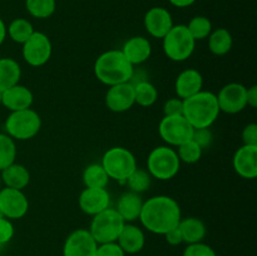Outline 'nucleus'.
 Returning <instances> with one entry per match:
<instances>
[{
    "label": "nucleus",
    "mask_w": 257,
    "mask_h": 256,
    "mask_svg": "<svg viewBox=\"0 0 257 256\" xmlns=\"http://www.w3.org/2000/svg\"><path fill=\"white\" fill-rule=\"evenodd\" d=\"M195 128L183 115H163L158 124V133L170 147H178L192 140Z\"/></svg>",
    "instance_id": "9"
},
{
    "label": "nucleus",
    "mask_w": 257,
    "mask_h": 256,
    "mask_svg": "<svg viewBox=\"0 0 257 256\" xmlns=\"http://www.w3.org/2000/svg\"><path fill=\"white\" fill-rule=\"evenodd\" d=\"M192 140L203 150V148L210 147L213 141V135L210 128H196L193 131Z\"/></svg>",
    "instance_id": "36"
},
{
    "label": "nucleus",
    "mask_w": 257,
    "mask_h": 256,
    "mask_svg": "<svg viewBox=\"0 0 257 256\" xmlns=\"http://www.w3.org/2000/svg\"><path fill=\"white\" fill-rule=\"evenodd\" d=\"M109 180L125 183L127 178L137 168V160L130 150L124 147H112L105 151L100 162Z\"/></svg>",
    "instance_id": "5"
},
{
    "label": "nucleus",
    "mask_w": 257,
    "mask_h": 256,
    "mask_svg": "<svg viewBox=\"0 0 257 256\" xmlns=\"http://www.w3.org/2000/svg\"><path fill=\"white\" fill-rule=\"evenodd\" d=\"M143 200L140 193L128 191V192H124L118 198L115 211L119 213V216L125 223H132L133 221L140 218Z\"/></svg>",
    "instance_id": "22"
},
{
    "label": "nucleus",
    "mask_w": 257,
    "mask_h": 256,
    "mask_svg": "<svg viewBox=\"0 0 257 256\" xmlns=\"http://www.w3.org/2000/svg\"><path fill=\"white\" fill-rule=\"evenodd\" d=\"M34 94L28 87L22 84L13 85L2 93V105H4L10 112L28 109L33 105Z\"/></svg>",
    "instance_id": "18"
},
{
    "label": "nucleus",
    "mask_w": 257,
    "mask_h": 256,
    "mask_svg": "<svg viewBox=\"0 0 257 256\" xmlns=\"http://www.w3.org/2000/svg\"><path fill=\"white\" fill-rule=\"evenodd\" d=\"M242 143L247 146H257V124L250 123L242 130Z\"/></svg>",
    "instance_id": "40"
},
{
    "label": "nucleus",
    "mask_w": 257,
    "mask_h": 256,
    "mask_svg": "<svg viewBox=\"0 0 257 256\" xmlns=\"http://www.w3.org/2000/svg\"><path fill=\"white\" fill-rule=\"evenodd\" d=\"M0 178H2V182H4L5 187L23 191L29 185L30 173L25 166L14 162L0 171Z\"/></svg>",
    "instance_id": "23"
},
{
    "label": "nucleus",
    "mask_w": 257,
    "mask_h": 256,
    "mask_svg": "<svg viewBox=\"0 0 257 256\" xmlns=\"http://www.w3.org/2000/svg\"><path fill=\"white\" fill-rule=\"evenodd\" d=\"M98 243L87 228H77L65 240L63 256H95Z\"/></svg>",
    "instance_id": "13"
},
{
    "label": "nucleus",
    "mask_w": 257,
    "mask_h": 256,
    "mask_svg": "<svg viewBox=\"0 0 257 256\" xmlns=\"http://www.w3.org/2000/svg\"><path fill=\"white\" fill-rule=\"evenodd\" d=\"M165 115H183V99L176 97L171 98L163 105Z\"/></svg>",
    "instance_id": "39"
},
{
    "label": "nucleus",
    "mask_w": 257,
    "mask_h": 256,
    "mask_svg": "<svg viewBox=\"0 0 257 256\" xmlns=\"http://www.w3.org/2000/svg\"><path fill=\"white\" fill-rule=\"evenodd\" d=\"M246 103L248 107L256 108L257 107V85H251L246 90Z\"/></svg>",
    "instance_id": "42"
},
{
    "label": "nucleus",
    "mask_w": 257,
    "mask_h": 256,
    "mask_svg": "<svg viewBox=\"0 0 257 256\" xmlns=\"http://www.w3.org/2000/svg\"><path fill=\"white\" fill-rule=\"evenodd\" d=\"M105 104L114 113L130 110L135 103V85L131 82L110 85L105 94Z\"/></svg>",
    "instance_id": "14"
},
{
    "label": "nucleus",
    "mask_w": 257,
    "mask_h": 256,
    "mask_svg": "<svg viewBox=\"0 0 257 256\" xmlns=\"http://www.w3.org/2000/svg\"><path fill=\"white\" fill-rule=\"evenodd\" d=\"M203 87V77L197 69L188 68V69L182 70L178 74L177 79L175 83L176 94L181 99L191 97L196 93L201 92Z\"/></svg>",
    "instance_id": "19"
},
{
    "label": "nucleus",
    "mask_w": 257,
    "mask_h": 256,
    "mask_svg": "<svg viewBox=\"0 0 257 256\" xmlns=\"http://www.w3.org/2000/svg\"><path fill=\"white\" fill-rule=\"evenodd\" d=\"M186 27H187L191 37L195 39V42L207 39L208 35L212 32V23L207 17H203V15L193 17Z\"/></svg>",
    "instance_id": "31"
},
{
    "label": "nucleus",
    "mask_w": 257,
    "mask_h": 256,
    "mask_svg": "<svg viewBox=\"0 0 257 256\" xmlns=\"http://www.w3.org/2000/svg\"><path fill=\"white\" fill-rule=\"evenodd\" d=\"M232 35L225 28H217L208 35V49L212 54L218 55V57L226 55L232 49Z\"/></svg>",
    "instance_id": "26"
},
{
    "label": "nucleus",
    "mask_w": 257,
    "mask_h": 256,
    "mask_svg": "<svg viewBox=\"0 0 257 256\" xmlns=\"http://www.w3.org/2000/svg\"><path fill=\"white\" fill-rule=\"evenodd\" d=\"M22 68L13 58H0V90L19 84Z\"/></svg>",
    "instance_id": "25"
},
{
    "label": "nucleus",
    "mask_w": 257,
    "mask_h": 256,
    "mask_svg": "<svg viewBox=\"0 0 257 256\" xmlns=\"http://www.w3.org/2000/svg\"><path fill=\"white\" fill-rule=\"evenodd\" d=\"M182 256H217V253L207 243L196 242L187 245Z\"/></svg>",
    "instance_id": "35"
},
{
    "label": "nucleus",
    "mask_w": 257,
    "mask_h": 256,
    "mask_svg": "<svg viewBox=\"0 0 257 256\" xmlns=\"http://www.w3.org/2000/svg\"><path fill=\"white\" fill-rule=\"evenodd\" d=\"M176 8H188L196 3V0H168Z\"/></svg>",
    "instance_id": "43"
},
{
    "label": "nucleus",
    "mask_w": 257,
    "mask_h": 256,
    "mask_svg": "<svg viewBox=\"0 0 257 256\" xmlns=\"http://www.w3.org/2000/svg\"><path fill=\"white\" fill-rule=\"evenodd\" d=\"M115 242L124 251V253H138L146 245L145 232L133 223H124Z\"/></svg>",
    "instance_id": "21"
},
{
    "label": "nucleus",
    "mask_w": 257,
    "mask_h": 256,
    "mask_svg": "<svg viewBox=\"0 0 257 256\" xmlns=\"http://www.w3.org/2000/svg\"><path fill=\"white\" fill-rule=\"evenodd\" d=\"M181 161L175 148L158 146L153 148L147 158V172L160 181L172 180L180 172Z\"/></svg>",
    "instance_id": "4"
},
{
    "label": "nucleus",
    "mask_w": 257,
    "mask_h": 256,
    "mask_svg": "<svg viewBox=\"0 0 257 256\" xmlns=\"http://www.w3.org/2000/svg\"><path fill=\"white\" fill-rule=\"evenodd\" d=\"M80 210L84 213L94 216L102 212L110 205V195L107 188H87L80 192L78 198Z\"/></svg>",
    "instance_id": "17"
},
{
    "label": "nucleus",
    "mask_w": 257,
    "mask_h": 256,
    "mask_svg": "<svg viewBox=\"0 0 257 256\" xmlns=\"http://www.w3.org/2000/svg\"><path fill=\"white\" fill-rule=\"evenodd\" d=\"M42 128L39 113L32 108L10 112L5 120V131L9 137L17 141H28L34 138Z\"/></svg>",
    "instance_id": "6"
},
{
    "label": "nucleus",
    "mask_w": 257,
    "mask_h": 256,
    "mask_svg": "<svg viewBox=\"0 0 257 256\" xmlns=\"http://www.w3.org/2000/svg\"><path fill=\"white\" fill-rule=\"evenodd\" d=\"M95 78L103 84L115 85L131 82L135 68L123 55L122 50L110 49L102 53L94 63Z\"/></svg>",
    "instance_id": "2"
},
{
    "label": "nucleus",
    "mask_w": 257,
    "mask_h": 256,
    "mask_svg": "<svg viewBox=\"0 0 257 256\" xmlns=\"http://www.w3.org/2000/svg\"><path fill=\"white\" fill-rule=\"evenodd\" d=\"M246 90L247 88L241 83L233 82L223 85L218 94H216L220 112L227 113V114H237L242 112L247 107Z\"/></svg>",
    "instance_id": "11"
},
{
    "label": "nucleus",
    "mask_w": 257,
    "mask_h": 256,
    "mask_svg": "<svg viewBox=\"0 0 257 256\" xmlns=\"http://www.w3.org/2000/svg\"><path fill=\"white\" fill-rule=\"evenodd\" d=\"M0 185H2V178H0Z\"/></svg>",
    "instance_id": "46"
},
{
    "label": "nucleus",
    "mask_w": 257,
    "mask_h": 256,
    "mask_svg": "<svg viewBox=\"0 0 257 256\" xmlns=\"http://www.w3.org/2000/svg\"><path fill=\"white\" fill-rule=\"evenodd\" d=\"M235 172L246 180L257 177V146L242 145L235 152L232 158Z\"/></svg>",
    "instance_id": "16"
},
{
    "label": "nucleus",
    "mask_w": 257,
    "mask_h": 256,
    "mask_svg": "<svg viewBox=\"0 0 257 256\" xmlns=\"http://www.w3.org/2000/svg\"><path fill=\"white\" fill-rule=\"evenodd\" d=\"M165 237H166V241H167L171 246H178L181 245V243H183L182 235H181L178 226L177 227L172 228V230H170L168 232H166Z\"/></svg>",
    "instance_id": "41"
},
{
    "label": "nucleus",
    "mask_w": 257,
    "mask_h": 256,
    "mask_svg": "<svg viewBox=\"0 0 257 256\" xmlns=\"http://www.w3.org/2000/svg\"><path fill=\"white\" fill-rule=\"evenodd\" d=\"M17 145L15 141L7 133H0V171L15 162Z\"/></svg>",
    "instance_id": "32"
},
{
    "label": "nucleus",
    "mask_w": 257,
    "mask_h": 256,
    "mask_svg": "<svg viewBox=\"0 0 257 256\" xmlns=\"http://www.w3.org/2000/svg\"><path fill=\"white\" fill-rule=\"evenodd\" d=\"M15 228L13 225L12 220L2 216L0 217V245L8 243L13 237H14Z\"/></svg>",
    "instance_id": "37"
},
{
    "label": "nucleus",
    "mask_w": 257,
    "mask_h": 256,
    "mask_svg": "<svg viewBox=\"0 0 257 256\" xmlns=\"http://www.w3.org/2000/svg\"><path fill=\"white\" fill-rule=\"evenodd\" d=\"M127 186L132 192L142 193L147 191L151 186V175L145 170L136 168L132 175L125 181Z\"/></svg>",
    "instance_id": "34"
},
{
    "label": "nucleus",
    "mask_w": 257,
    "mask_h": 256,
    "mask_svg": "<svg viewBox=\"0 0 257 256\" xmlns=\"http://www.w3.org/2000/svg\"><path fill=\"white\" fill-rule=\"evenodd\" d=\"M29 210V201L22 190L5 187L0 190V213L9 220L24 217Z\"/></svg>",
    "instance_id": "12"
},
{
    "label": "nucleus",
    "mask_w": 257,
    "mask_h": 256,
    "mask_svg": "<svg viewBox=\"0 0 257 256\" xmlns=\"http://www.w3.org/2000/svg\"><path fill=\"white\" fill-rule=\"evenodd\" d=\"M2 90H0V105H2Z\"/></svg>",
    "instance_id": "45"
},
{
    "label": "nucleus",
    "mask_w": 257,
    "mask_h": 256,
    "mask_svg": "<svg viewBox=\"0 0 257 256\" xmlns=\"http://www.w3.org/2000/svg\"><path fill=\"white\" fill-rule=\"evenodd\" d=\"M109 177L100 163H92L87 166L83 172V183L87 188H105Z\"/></svg>",
    "instance_id": "27"
},
{
    "label": "nucleus",
    "mask_w": 257,
    "mask_h": 256,
    "mask_svg": "<svg viewBox=\"0 0 257 256\" xmlns=\"http://www.w3.org/2000/svg\"><path fill=\"white\" fill-rule=\"evenodd\" d=\"M176 152H177L178 158L181 162L187 163V165H193L197 163L202 157V148L197 145L193 140L187 141V142L182 143L178 147H176Z\"/></svg>",
    "instance_id": "33"
},
{
    "label": "nucleus",
    "mask_w": 257,
    "mask_h": 256,
    "mask_svg": "<svg viewBox=\"0 0 257 256\" xmlns=\"http://www.w3.org/2000/svg\"><path fill=\"white\" fill-rule=\"evenodd\" d=\"M0 217H2V213H0Z\"/></svg>",
    "instance_id": "47"
},
{
    "label": "nucleus",
    "mask_w": 257,
    "mask_h": 256,
    "mask_svg": "<svg viewBox=\"0 0 257 256\" xmlns=\"http://www.w3.org/2000/svg\"><path fill=\"white\" fill-rule=\"evenodd\" d=\"M34 32L35 30L32 23L24 18H17L7 27V33L9 38L18 44H24Z\"/></svg>",
    "instance_id": "28"
},
{
    "label": "nucleus",
    "mask_w": 257,
    "mask_h": 256,
    "mask_svg": "<svg viewBox=\"0 0 257 256\" xmlns=\"http://www.w3.org/2000/svg\"><path fill=\"white\" fill-rule=\"evenodd\" d=\"M25 8L32 17L37 19H48L57 9L55 0H25Z\"/></svg>",
    "instance_id": "30"
},
{
    "label": "nucleus",
    "mask_w": 257,
    "mask_h": 256,
    "mask_svg": "<svg viewBox=\"0 0 257 256\" xmlns=\"http://www.w3.org/2000/svg\"><path fill=\"white\" fill-rule=\"evenodd\" d=\"M7 35H8L7 25H5L4 20H3L2 18H0V45H2L3 43H4V40H5V38H7Z\"/></svg>",
    "instance_id": "44"
},
{
    "label": "nucleus",
    "mask_w": 257,
    "mask_h": 256,
    "mask_svg": "<svg viewBox=\"0 0 257 256\" xmlns=\"http://www.w3.org/2000/svg\"><path fill=\"white\" fill-rule=\"evenodd\" d=\"M143 23L148 34L158 39H162L175 25L171 13L162 7L151 8L146 13Z\"/></svg>",
    "instance_id": "15"
},
{
    "label": "nucleus",
    "mask_w": 257,
    "mask_h": 256,
    "mask_svg": "<svg viewBox=\"0 0 257 256\" xmlns=\"http://www.w3.org/2000/svg\"><path fill=\"white\" fill-rule=\"evenodd\" d=\"M135 85V103L140 107L148 108L156 103L158 98V90L148 80H141Z\"/></svg>",
    "instance_id": "29"
},
{
    "label": "nucleus",
    "mask_w": 257,
    "mask_h": 256,
    "mask_svg": "<svg viewBox=\"0 0 257 256\" xmlns=\"http://www.w3.org/2000/svg\"><path fill=\"white\" fill-rule=\"evenodd\" d=\"M95 256H125V253L117 242H108L97 246Z\"/></svg>",
    "instance_id": "38"
},
{
    "label": "nucleus",
    "mask_w": 257,
    "mask_h": 256,
    "mask_svg": "<svg viewBox=\"0 0 257 256\" xmlns=\"http://www.w3.org/2000/svg\"><path fill=\"white\" fill-rule=\"evenodd\" d=\"M182 218V212L177 201L170 196L158 195L143 202L138 220L150 232L165 235L177 227Z\"/></svg>",
    "instance_id": "1"
},
{
    "label": "nucleus",
    "mask_w": 257,
    "mask_h": 256,
    "mask_svg": "<svg viewBox=\"0 0 257 256\" xmlns=\"http://www.w3.org/2000/svg\"><path fill=\"white\" fill-rule=\"evenodd\" d=\"M163 52L173 62H185L195 52L196 42L191 37L187 27L183 24L173 25L172 29L162 38Z\"/></svg>",
    "instance_id": "7"
},
{
    "label": "nucleus",
    "mask_w": 257,
    "mask_h": 256,
    "mask_svg": "<svg viewBox=\"0 0 257 256\" xmlns=\"http://www.w3.org/2000/svg\"><path fill=\"white\" fill-rule=\"evenodd\" d=\"M178 228H180V232L182 235L183 242H186L187 245L202 242L203 238L206 237V233H207L205 222L197 217L181 218Z\"/></svg>",
    "instance_id": "24"
},
{
    "label": "nucleus",
    "mask_w": 257,
    "mask_h": 256,
    "mask_svg": "<svg viewBox=\"0 0 257 256\" xmlns=\"http://www.w3.org/2000/svg\"><path fill=\"white\" fill-rule=\"evenodd\" d=\"M122 53L128 62L135 67L147 62L152 54V45L145 37H132L123 44Z\"/></svg>",
    "instance_id": "20"
},
{
    "label": "nucleus",
    "mask_w": 257,
    "mask_h": 256,
    "mask_svg": "<svg viewBox=\"0 0 257 256\" xmlns=\"http://www.w3.org/2000/svg\"><path fill=\"white\" fill-rule=\"evenodd\" d=\"M215 93L201 90L183 99V117L193 128H210L220 115Z\"/></svg>",
    "instance_id": "3"
},
{
    "label": "nucleus",
    "mask_w": 257,
    "mask_h": 256,
    "mask_svg": "<svg viewBox=\"0 0 257 256\" xmlns=\"http://www.w3.org/2000/svg\"><path fill=\"white\" fill-rule=\"evenodd\" d=\"M53 45L49 37L42 32H34L32 37L22 44V55L30 67L39 68L47 64L52 58Z\"/></svg>",
    "instance_id": "10"
},
{
    "label": "nucleus",
    "mask_w": 257,
    "mask_h": 256,
    "mask_svg": "<svg viewBox=\"0 0 257 256\" xmlns=\"http://www.w3.org/2000/svg\"><path fill=\"white\" fill-rule=\"evenodd\" d=\"M124 223L125 222L120 217L119 213L115 211V208L108 207L102 212L93 216L90 227L88 231L98 245L99 243L115 242Z\"/></svg>",
    "instance_id": "8"
}]
</instances>
